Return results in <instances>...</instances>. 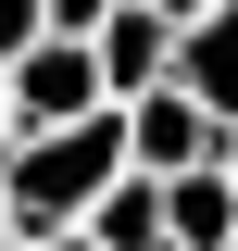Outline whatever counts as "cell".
<instances>
[{
  "instance_id": "cell-1",
  "label": "cell",
  "mask_w": 238,
  "mask_h": 251,
  "mask_svg": "<svg viewBox=\"0 0 238 251\" xmlns=\"http://www.w3.org/2000/svg\"><path fill=\"white\" fill-rule=\"evenodd\" d=\"M113 176H125V113H113V100H100V113H75V126H13V138H0V201H13V239L75 226Z\"/></svg>"
},
{
  "instance_id": "cell-2",
  "label": "cell",
  "mask_w": 238,
  "mask_h": 251,
  "mask_svg": "<svg viewBox=\"0 0 238 251\" xmlns=\"http://www.w3.org/2000/svg\"><path fill=\"white\" fill-rule=\"evenodd\" d=\"M125 113V163H150V176H188V163H226V113H213L188 75H150L138 100H113Z\"/></svg>"
},
{
  "instance_id": "cell-3",
  "label": "cell",
  "mask_w": 238,
  "mask_h": 251,
  "mask_svg": "<svg viewBox=\"0 0 238 251\" xmlns=\"http://www.w3.org/2000/svg\"><path fill=\"white\" fill-rule=\"evenodd\" d=\"M0 88H13V126H75V113L113 100L88 38H38V50H13V63H0Z\"/></svg>"
},
{
  "instance_id": "cell-4",
  "label": "cell",
  "mask_w": 238,
  "mask_h": 251,
  "mask_svg": "<svg viewBox=\"0 0 238 251\" xmlns=\"http://www.w3.org/2000/svg\"><path fill=\"white\" fill-rule=\"evenodd\" d=\"M88 50H100V88L113 100H138L150 75H176V13H150V0H113L88 25Z\"/></svg>"
},
{
  "instance_id": "cell-5",
  "label": "cell",
  "mask_w": 238,
  "mask_h": 251,
  "mask_svg": "<svg viewBox=\"0 0 238 251\" xmlns=\"http://www.w3.org/2000/svg\"><path fill=\"white\" fill-rule=\"evenodd\" d=\"M226 239H238V176L226 163L163 176V251H226Z\"/></svg>"
},
{
  "instance_id": "cell-6",
  "label": "cell",
  "mask_w": 238,
  "mask_h": 251,
  "mask_svg": "<svg viewBox=\"0 0 238 251\" xmlns=\"http://www.w3.org/2000/svg\"><path fill=\"white\" fill-rule=\"evenodd\" d=\"M176 75L226 113V138H238V0H201V13L176 25Z\"/></svg>"
},
{
  "instance_id": "cell-7",
  "label": "cell",
  "mask_w": 238,
  "mask_h": 251,
  "mask_svg": "<svg viewBox=\"0 0 238 251\" xmlns=\"http://www.w3.org/2000/svg\"><path fill=\"white\" fill-rule=\"evenodd\" d=\"M75 226H88V251H163V176H150V163H125Z\"/></svg>"
},
{
  "instance_id": "cell-8",
  "label": "cell",
  "mask_w": 238,
  "mask_h": 251,
  "mask_svg": "<svg viewBox=\"0 0 238 251\" xmlns=\"http://www.w3.org/2000/svg\"><path fill=\"white\" fill-rule=\"evenodd\" d=\"M38 38H50V13H38V0H0V63H13V50H38Z\"/></svg>"
},
{
  "instance_id": "cell-9",
  "label": "cell",
  "mask_w": 238,
  "mask_h": 251,
  "mask_svg": "<svg viewBox=\"0 0 238 251\" xmlns=\"http://www.w3.org/2000/svg\"><path fill=\"white\" fill-rule=\"evenodd\" d=\"M38 13H50V38H88L100 13H113V0H38Z\"/></svg>"
},
{
  "instance_id": "cell-10",
  "label": "cell",
  "mask_w": 238,
  "mask_h": 251,
  "mask_svg": "<svg viewBox=\"0 0 238 251\" xmlns=\"http://www.w3.org/2000/svg\"><path fill=\"white\" fill-rule=\"evenodd\" d=\"M13 251H88V226H38V239H13Z\"/></svg>"
},
{
  "instance_id": "cell-11",
  "label": "cell",
  "mask_w": 238,
  "mask_h": 251,
  "mask_svg": "<svg viewBox=\"0 0 238 251\" xmlns=\"http://www.w3.org/2000/svg\"><path fill=\"white\" fill-rule=\"evenodd\" d=\"M150 13H176V25H188V13H201V0H150Z\"/></svg>"
},
{
  "instance_id": "cell-12",
  "label": "cell",
  "mask_w": 238,
  "mask_h": 251,
  "mask_svg": "<svg viewBox=\"0 0 238 251\" xmlns=\"http://www.w3.org/2000/svg\"><path fill=\"white\" fill-rule=\"evenodd\" d=\"M0 138H13V88H0Z\"/></svg>"
},
{
  "instance_id": "cell-13",
  "label": "cell",
  "mask_w": 238,
  "mask_h": 251,
  "mask_svg": "<svg viewBox=\"0 0 238 251\" xmlns=\"http://www.w3.org/2000/svg\"><path fill=\"white\" fill-rule=\"evenodd\" d=\"M0 251H13V201H0Z\"/></svg>"
},
{
  "instance_id": "cell-14",
  "label": "cell",
  "mask_w": 238,
  "mask_h": 251,
  "mask_svg": "<svg viewBox=\"0 0 238 251\" xmlns=\"http://www.w3.org/2000/svg\"><path fill=\"white\" fill-rule=\"evenodd\" d=\"M226 176H238V138H226Z\"/></svg>"
}]
</instances>
